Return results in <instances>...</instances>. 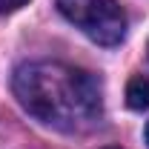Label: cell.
I'll use <instances>...</instances> for the list:
<instances>
[{
  "label": "cell",
  "mask_w": 149,
  "mask_h": 149,
  "mask_svg": "<svg viewBox=\"0 0 149 149\" xmlns=\"http://www.w3.org/2000/svg\"><path fill=\"white\" fill-rule=\"evenodd\" d=\"M12 89L32 118L60 132H86L103 115L97 77L60 60H32L17 66Z\"/></svg>",
  "instance_id": "6da1fadb"
},
{
  "label": "cell",
  "mask_w": 149,
  "mask_h": 149,
  "mask_svg": "<svg viewBox=\"0 0 149 149\" xmlns=\"http://www.w3.org/2000/svg\"><path fill=\"white\" fill-rule=\"evenodd\" d=\"M57 9L100 46H118L126 35V15L118 0H57Z\"/></svg>",
  "instance_id": "7a4b0ae2"
},
{
  "label": "cell",
  "mask_w": 149,
  "mask_h": 149,
  "mask_svg": "<svg viewBox=\"0 0 149 149\" xmlns=\"http://www.w3.org/2000/svg\"><path fill=\"white\" fill-rule=\"evenodd\" d=\"M126 103H129V109H146L149 106V77L138 74V77L129 80V86H126Z\"/></svg>",
  "instance_id": "3957f363"
},
{
  "label": "cell",
  "mask_w": 149,
  "mask_h": 149,
  "mask_svg": "<svg viewBox=\"0 0 149 149\" xmlns=\"http://www.w3.org/2000/svg\"><path fill=\"white\" fill-rule=\"evenodd\" d=\"M29 0H0V15H9V12H17L23 9Z\"/></svg>",
  "instance_id": "277c9868"
},
{
  "label": "cell",
  "mask_w": 149,
  "mask_h": 149,
  "mask_svg": "<svg viewBox=\"0 0 149 149\" xmlns=\"http://www.w3.org/2000/svg\"><path fill=\"white\" fill-rule=\"evenodd\" d=\"M146 143H149V123H146Z\"/></svg>",
  "instance_id": "5b68a950"
},
{
  "label": "cell",
  "mask_w": 149,
  "mask_h": 149,
  "mask_svg": "<svg viewBox=\"0 0 149 149\" xmlns=\"http://www.w3.org/2000/svg\"><path fill=\"white\" fill-rule=\"evenodd\" d=\"M109 149H118V146H109Z\"/></svg>",
  "instance_id": "8992f818"
}]
</instances>
